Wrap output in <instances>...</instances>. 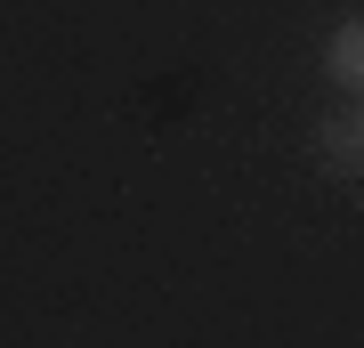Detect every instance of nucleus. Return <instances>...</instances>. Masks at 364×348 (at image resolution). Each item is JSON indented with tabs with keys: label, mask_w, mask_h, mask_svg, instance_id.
Returning <instances> with one entry per match:
<instances>
[{
	"label": "nucleus",
	"mask_w": 364,
	"mask_h": 348,
	"mask_svg": "<svg viewBox=\"0 0 364 348\" xmlns=\"http://www.w3.org/2000/svg\"><path fill=\"white\" fill-rule=\"evenodd\" d=\"M324 146H332V162L364 170V122H324Z\"/></svg>",
	"instance_id": "f03ea898"
},
{
	"label": "nucleus",
	"mask_w": 364,
	"mask_h": 348,
	"mask_svg": "<svg viewBox=\"0 0 364 348\" xmlns=\"http://www.w3.org/2000/svg\"><path fill=\"white\" fill-rule=\"evenodd\" d=\"M324 65H332V81H340V90H356V97H364V25H340Z\"/></svg>",
	"instance_id": "f257e3e1"
}]
</instances>
